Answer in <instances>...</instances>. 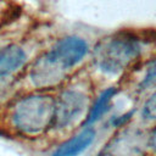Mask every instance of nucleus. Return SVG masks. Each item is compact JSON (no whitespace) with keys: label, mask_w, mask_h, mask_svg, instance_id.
<instances>
[{"label":"nucleus","mask_w":156,"mask_h":156,"mask_svg":"<svg viewBox=\"0 0 156 156\" xmlns=\"http://www.w3.org/2000/svg\"><path fill=\"white\" fill-rule=\"evenodd\" d=\"M149 145L152 147V150L156 152V128L152 130V133L149 136Z\"/></svg>","instance_id":"obj_12"},{"label":"nucleus","mask_w":156,"mask_h":156,"mask_svg":"<svg viewBox=\"0 0 156 156\" xmlns=\"http://www.w3.org/2000/svg\"><path fill=\"white\" fill-rule=\"evenodd\" d=\"M141 115L145 119L156 121V90L150 95V98L144 102Z\"/></svg>","instance_id":"obj_10"},{"label":"nucleus","mask_w":156,"mask_h":156,"mask_svg":"<svg viewBox=\"0 0 156 156\" xmlns=\"http://www.w3.org/2000/svg\"><path fill=\"white\" fill-rule=\"evenodd\" d=\"M27 61L26 51L17 44L0 46V78L9 77L21 69Z\"/></svg>","instance_id":"obj_6"},{"label":"nucleus","mask_w":156,"mask_h":156,"mask_svg":"<svg viewBox=\"0 0 156 156\" xmlns=\"http://www.w3.org/2000/svg\"><path fill=\"white\" fill-rule=\"evenodd\" d=\"M141 45L136 37L119 33L100 40L93 50L95 66L106 74H118L139 57Z\"/></svg>","instance_id":"obj_3"},{"label":"nucleus","mask_w":156,"mask_h":156,"mask_svg":"<svg viewBox=\"0 0 156 156\" xmlns=\"http://www.w3.org/2000/svg\"><path fill=\"white\" fill-rule=\"evenodd\" d=\"M94 139H95V129L91 126L85 127L80 133L62 143L51 154V156H79L91 145Z\"/></svg>","instance_id":"obj_7"},{"label":"nucleus","mask_w":156,"mask_h":156,"mask_svg":"<svg viewBox=\"0 0 156 156\" xmlns=\"http://www.w3.org/2000/svg\"><path fill=\"white\" fill-rule=\"evenodd\" d=\"M55 99L48 94H29L18 99L10 113L12 127L23 135H39L52 127Z\"/></svg>","instance_id":"obj_2"},{"label":"nucleus","mask_w":156,"mask_h":156,"mask_svg":"<svg viewBox=\"0 0 156 156\" xmlns=\"http://www.w3.org/2000/svg\"><path fill=\"white\" fill-rule=\"evenodd\" d=\"M155 83H156V57L152 58L146 65L145 74L139 83V88H140V90H145Z\"/></svg>","instance_id":"obj_9"},{"label":"nucleus","mask_w":156,"mask_h":156,"mask_svg":"<svg viewBox=\"0 0 156 156\" xmlns=\"http://www.w3.org/2000/svg\"><path fill=\"white\" fill-rule=\"evenodd\" d=\"M133 116V111H128V112H124L122 115H118V116H115L111 118V124L113 127H124L132 118Z\"/></svg>","instance_id":"obj_11"},{"label":"nucleus","mask_w":156,"mask_h":156,"mask_svg":"<svg viewBox=\"0 0 156 156\" xmlns=\"http://www.w3.org/2000/svg\"><path fill=\"white\" fill-rule=\"evenodd\" d=\"M117 94V89L111 87L105 89L104 91H101V94L98 96L96 101L94 102V105L91 106L83 126L84 127H90L93 123H95L96 121H99L110 108L111 106V101L113 99V96Z\"/></svg>","instance_id":"obj_8"},{"label":"nucleus","mask_w":156,"mask_h":156,"mask_svg":"<svg viewBox=\"0 0 156 156\" xmlns=\"http://www.w3.org/2000/svg\"><path fill=\"white\" fill-rule=\"evenodd\" d=\"M147 144L149 139L140 129L126 128L105 145L100 156H143Z\"/></svg>","instance_id":"obj_4"},{"label":"nucleus","mask_w":156,"mask_h":156,"mask_svg":"<svg viewBox=\"0 0 156 156\" xmlns=\"http://www.w3.org/2000/svg\"><path fill=\"white\" fill-rule=\"evenodd\" d=\"M87 52L88 44L84 39L74 35L60 39L34 61L29 72L33 85L39 89L58 85L68 71L84 58Z\"/></svg>","instance_id":"obj_1"},{"label":"nucleus","mask_w":156,"mask_h":156,"mask_svg":"<svg viewBox=\"0 0 156 156\" xmlns=\"http://www.w3.org/2000/svg\"><path fill=\"white\" fill-rule=\"evenodd\" d=\"M88 104L87 95L76 89H67L55 99L54 123L55 128H65L74 122L85 110Z\"/></svg>","instance_id":"obj_5"}]
</instances>
